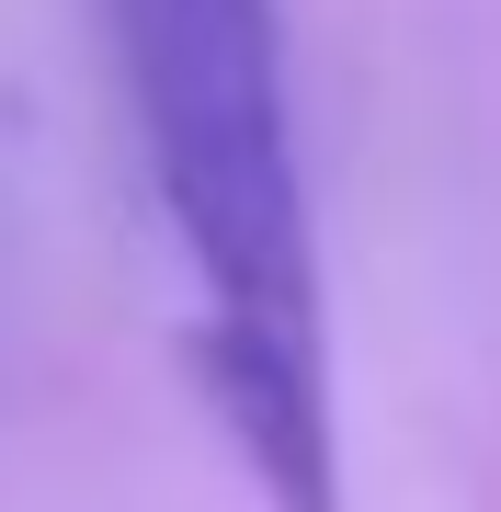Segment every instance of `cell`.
Returning <instances> with one entry per match:
<instances>
[{"mask_svg":"<svg viewBox=\"0 0 501 512\" xmlns=\"http://www.w3.org/2000/svg\"><path fill=\"white\" fill-rule=\"evenodd\" d=\"M114 35H126V92L149 126V183L217 308V330L194 342L205 399L240 433L274 512H342L319 251L297 126H285L274 0H114Z\"/></svg>","mask_w":501,"mask_h":512,"instance_id":"cell-1","label":"cell"}]
</instances>
